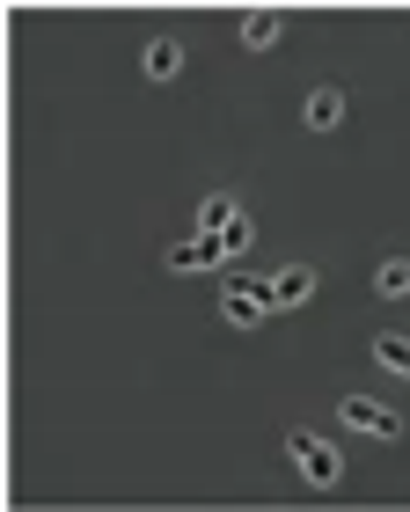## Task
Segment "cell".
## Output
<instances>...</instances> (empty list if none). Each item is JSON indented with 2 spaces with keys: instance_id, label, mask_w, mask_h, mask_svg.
I'll return each instance as SVG.
<instances>
[{
  "instance_id": "cell-9",
  "label": "cell",
  "mask_w": 410,
  "mask_h": 512,
  "mask_svg": "<svg viewBox=\"0 0 410 512\" xmlns=\"http://www.w3.org/2000/svg\"><path fill=\"white\" fill-rule=\"evenodd\" d=\"M140 66H147V81H176V66H184V52H176V44H169V37H154Z\"/></svg>"
},
{
  "instance_id": "cell-6",
  "label": "cell",
  "mask_w": 410,
  "mask_h": 512,
  "mask_svg": "<svg viewBox=\"0 0 410 512\" xmlns=\"http://www.w3.org/2000/svg\"><path fill=\"white\" fill-rule=\"evenodd\" d=\"M235 220H242V213H235V198H220V191H213V198H198V235H227Z\"/></svg>"
},
{
  "instance_id": "cell-8",
  "label": "cell",
  "mask_w": 410,
  "mask_h": 512,
  "mask_svg": "<svg viewBox=\"0 0 410 512\" xmlns=\"http://www.w3.org/2000/svg\"><path fill=\"white\" fill-rule=\"evenodd\" d=\"M337 118H345V88H315V96H308V125L330 132Z\"/></svg>"
},
{
  "instance_id": "cell-2",
  "label": "cell",
  "mask_w": 410,
  "mask_h": 512,
  "mask_svg": "<svg viewBox=\"0 0 410 512\" xmlns=\"http://www.w3.org/2000/svg\"><path fill=\"white\" fill-rule=\"evenodd\" d=\"M337 417H345L352 432H367V439H403V417L381 410L374 395H345V403H337Z\"/></svg>"
},
{
  "instance_id": "cell-11",
  "label": "cell",
  "mask_w": 410,
  "mask_h": 512,
  "mask_svg": "<svg viewBox=\"0 0 410 512\" xmlns=\"http://www.w3.org/2000/svg\"><path fill=\"white\" fill-rule=\"evenodd\" d=\"M374 286L389 293V300H403V293H410V256H389V264L374 271Z\"/></svg>"
},
{
  "instance_id": "cell-4",
  "label": "cell",
  "mask_w": 410,
  "mask_h": 512,
  "mask_svg": "<svg viewBox=\"0 0 410 512\" xmlns=\"http://www.w3.org/2000/svg\"><path fill=\"white\" fill-rule=\"evenodd\" d=\"M220 256H227L220 235H191V242H176V249H169V271H213Z\"/></svg>"
},
{
  "instance_id": "cell-10",
  "label": "cell",
  "mask_w": 410,
  "mask_h": 512,
  "mask_svg": "<svg viewBox=\"0 0 410 512\" xmlns=\"http://www.w3.org/2000/svg\"><path fill=\"white\" fill-rule=\"evenodd\" d=\"M374 359L389 366L396 381H410V337H374Z\"/></svg>"
},
{
  "instance_id": "cell-5",
  "label": "cell",
  "mask_w": 410,
  "mask_h": 512,
  "mask_svg": "<svg viewBox=\"0 0 410 512\" xmlns=\"http://www.w3.org/2000/svg\"><path fill=\"white\" fill-rule=\"evenodd\" d=\"M301 300H315V271L308 264H286L279 278H271V308H301Z\"/></svg>"
},
{
  "instance_id": "cell-1",
  "label": "cell",
  "mask_w": 410,
  "mask_h": 512,
  "mask_svg": "<svg viewBox=\"0 0 410 512\" xmlns=\"http://www.w3.org/2000/svg\"><path fill=\"white\" fill-rule=\"evenodd\" d=\"M286 454H293V469H301L315 491H330V483L345 476V454H337L330 439H315V432H286Z\"/></svg>"
},
{
  "instance_id": "cell-7",
  "label": "cell",
  "mask_w": 410,
  "mask_h": 512,
  "mask_svg": "<svg viewBox=\"0 0 410 512\" xmlns=\"http://www.w3.org/2000/svg\"><path fill=\"white\" fill-rule=\"evenodd\" d=\"M279 22H286V15H271V8H249V15H242V44H249V52L279 44Z\"/></svg>"
},
{
  "instance_id": "cell-12",
  "label": "cell",
  "mask_w": 410,
  "mask_h": 512,
  "mask_svg": "<svg viewBox=\"0 0 410 512\" xmlns=\"http://www.w3.org/2000/svg\"><path fill=\"white\" fill-rule=\"evenodd\" d=\"M220 242H227V256H242V249H249V242H257V227H249V213H242V220H235V227H227V235H220Z\"/></svg>"
},
{
  "instance_id": "cell-3",
  "label": "cell",
  "mask_w": 410,
  "mask_h": 512,
  "mask_svg": "<svg viewBox=\"0 0 410 512\" xmlns=\"http://www.w3.org/2000/svg\"><path fill=\"white\" fill-rule=\"evenodd\" d=\"M220 315H227V322H242V330H249V322H264V315H271V286L227 278V293H220Z\"/></svg>"
}]
</instances>
